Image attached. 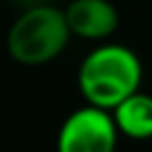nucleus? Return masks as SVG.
I'll return each mask as SVG.
<instances>
[{
    "mask_svg": "<svg viewBox=\"0 0 152 152\" xmlns=\"http://www.w3.org/2000/svg\"><path fill=\"white\" fill-rule=\"evenodd\" d=\"M143 67L125 45H103L83 58L78 67V90L87 105L112 112L130 94L139 92Z\"/></svg>",
    "mask_w": 152,
    "mask_h": 152,
    "instance_id": "f257e3e1",
    "label": "nucleus"
},
{
    "mask_svg": "<svg viewBox=\"0 0 152 152\" xmlns=\"http://www.w3.org/2000/svg\"><path fill=\"white\" fill-rule=\"evenodd\" d=\"M72 31L65 11L54 5L23 9L7 34V52L20 65H45L67 47Z\"/></svg>",
    "mask_w": 152,
    "mask_h": 152,
    "instance_id": "f03ea898",
    "label": "nucleus"
},
{
    "mask_svg": "<svg viewBox=\"0 0 152 152\" xmlns=\"http://www.w3.org/2000/svg\"><path fill=\"white\" fill-rule=\"evenodd\" d=\"M119 128L110 110L85 105L63 121L56 152H114Z\"/></svg>",
    "mask_w": 152,
    "mask_h": 152,
    "instance_id": "7ed1b4c3",
    "label": "nucleus"
},
{
    "mask_svg": "<svg viewBox=\"0 0 152 152\" xmlns=\"http://www.w3.org/2000/svg\"><path fill=\"white\" fill-rule=\"evenodd\" d=\"M63 11L72 36L85 40H105L119 27V11L110 0H72Z\"/></svg>",
    "mask_w": 152,
    "mask_h": 152,
    "instance_id": "20e7f679",
    "label": "nucleus"
},
{
    "mask_svg": "<svg viewBox=\"0 0 152 152\" xmlns=\"http://www.w3.org/2000/svg\"><path fill=\"white\" fill-rule=\"evenodd\" d=\"M114 123L128 139H152V96L143 92L130 94L123 103L112 110Z\"/></svg>",
    "mask_w": 152,
    "mask_h": 152,
    "instance_id": "39448f33",
    "label": "nucleus"
},
{
    "mask_svg": "<svg viewBox=\"0 0 152 152\" xmlns=\"http://www.w3.org/2000/svg\"><path fill=\"white\" fill-rule=\"evenodd\" d=\"M20 9H31V7H40V5H52V0H14Z\"/></svg>",
    "mask_w": 152,
    "mask_h": 152,
    "instance_id": "423d86ee",
    "label": "nucleus"
}]
</instances>
